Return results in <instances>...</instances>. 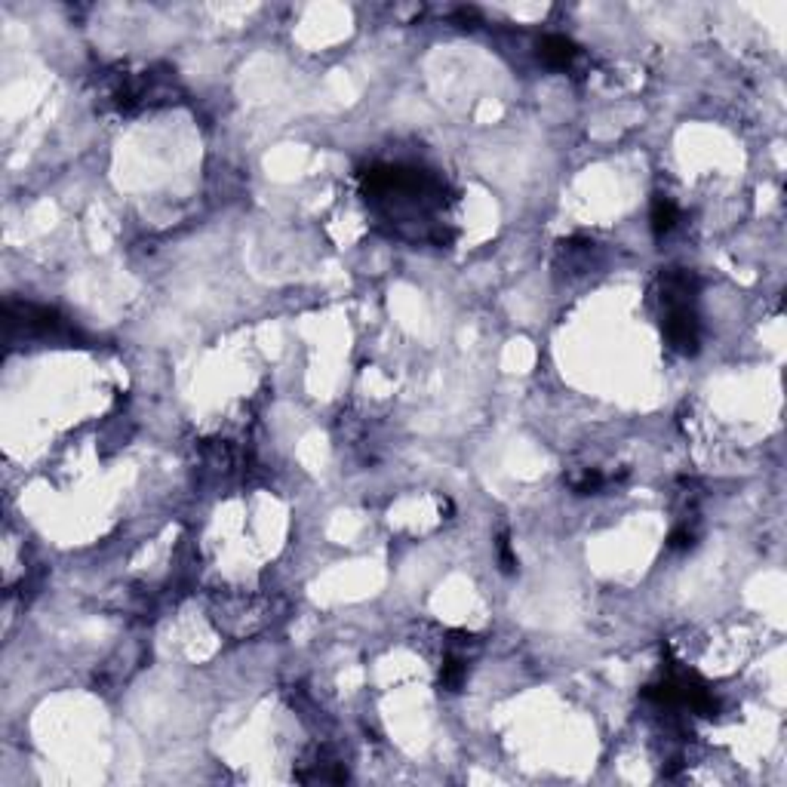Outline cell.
Wrapping results in <instances>:
<instances>
[{
	"instance_id": "8992f818",
	"label": "cell",
	"mask_w": 787,
	"mask_h": 787,
	"mask_svg": "<svg viewBox=\"0 0 787 787\" xmlns=\"http://www.w3.org/2000/svg\"><path fill=\"white\" fill-rule=\"evenodd\" d=\"M498 557H502V569H505V572H514V569H517V554H514L511 539H507V535H502V541H498Z\"/></svg>"
},
{
	"instance_id": "3957f363",
	"label": "cell",
	"mask_w": 787,
	"mask_h": 787,
	"mask_svg": "<svg viewBox=\"0 0 787 787\" xmlns=\"http://www.w3.org/2000/svg\"><path fill=\"white\" fill-rule=\"evenodd\" d=\"M677 219H679V210H677L674 200H668V197L652 200V231H655V237H664V234L677 225Z\"/></svg>"
},
{
	"instance_id": "277c9868",
	"label": "cell",
	"mask_w": 787,
	"mask_h": 787,
	"mask_svg": "<svg viewBox=\"0 0 787 787\" xmlns=\"http://www.w3.org/2000/svg\"><path fill=\"white\" fill-rule=\"evenodd\" d=\"M462 677H464V664L459 658H446V661H443V670H440V683L446 686V689H459Z\"/></svg>"
},
{
	"instance_id": "6da1fadb",
	"label": "cell",
	"mask_w": 787,
	"mask_h": 787,
	"mask_svg": "<svg viewBox=\"0 0 787 787\" xmlns=\"http://www.w3.org/2000/svg\"><path fill=\"white\" fill-rule=\"evenodd\" d=\"M664 335H668L670 348L679 354H695L698 350V320L692 305H670L668 317H664Z\"/></svg>"
},
{
	"instance_id": "52a82bcc",
	"label": "cell",
	"mask_w": 787,
	"mask_h": 787,
	"mask_svg": "<svg viewBox=\"0 0 787 787\" xmlns=\"http://www.w3.org/2000/svg\"><path fill=\"white\" fill-rule=\"evenodd\" d=\"M670 548H677V550L692 548V532H686V529H674V535H670Z\"/></svg>"
},
{
	"instance_id": "5b68a950",
	"label": "cell",
	"mask_w": 787,
	"mask_h": 787,
	"mask_svg": "<svg viewBox=\"0 0 787 787\" xmlns=\"http://www.w3.org/2000/svg\"><path fill=\"white\" fill-rule=\"evenodd\" d=\"M572 486H575L578 496H591V492H600V489H603V486H606V477L597 474V471H588V474L578 477V480L572 483Z\"/></svg>"
},
{
	"instance_id": "7a4b0ae2",
	"label": "cell",
	"mask_w": 787,
	"mask_h": 787,
	"mask_svg": "<svg viewBox=\"0 0 787 787\" xmlns=\"http://www.w3.org/2000/svg\"><path fill=\"white\" fill-rule=\"evenodd\" d=\"M539 56H541V62L550 65V68H566V65L575 62L578 46L572 44L569 37H563V34H548V37L539 44Z\"/></svg>"
}]
</instances>
